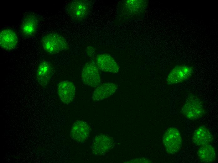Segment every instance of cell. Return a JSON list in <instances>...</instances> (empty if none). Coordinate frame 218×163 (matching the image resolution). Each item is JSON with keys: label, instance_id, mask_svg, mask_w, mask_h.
Instances as JSON below:
<instances>
[{"label": "cell", "instance_id": "9a60e30c", "mask_svg": "<svg viewBox=\"0 0 218 163\" xmlns=\"http://www.w3.org/2000/svg\"><path fill=\"white\" fill-rule=\"evenodd\" d=\"M213 139L211 132L204 126L198 127L195 130L192 137L194 143L200 146L210 144Z\"/></svg>", "mask_w": 218, "mask_h": 163}, {"label": "cell", "instance_id": "6da1fadb", "mask_svg": "<svg viewBox=\"0 0 218 163\" xmlns=\"http://www.w3.org/2000/svg\"><path fill=\"white\" fill-rule=\"evenodd\" d=\"M181 112L187 118L194 120L203 116L205 110L202 100L196 96L190 95L183 105Z\"/></svg>", "mask_w": 218, "mask_h": 163}, {"label": "cell", "instance_id": "4fadbf2b", "mask_svg": "<svg viewBox=\"0 0 218 163\" xmlns=\"http://www.w3.org/2000/svg\"><path fill=\"white\" fill-rule=\"evenodd\" d=\"M39 24L37 17L33 14L27 15L23 19L20 26L22 35L26 37L34 35L36 32Z\"/></svg>", "mask_w": 218, "mask_h": 163}, {"label": "cell", "instance_id": "5bb4252c", "mask_svg": "<svg viewBox=\"0 0 218 163\" xmlns=\"http://www.w3.org/2000/svg\"><path fill=\"white\" fill-rule=\"evenodd\" d=\"M18 42L17 36L13 30L5 29L0 33V45L6 50H10L15 48Z\"/></svg>", "mask_w": 218, "mask_h": 163}, {"label": "cell", "instance_id": "ac0fdd59", "mask_svg": "<svg viewBox=\"0 0 218 163\" xmlns=\"http://www.w3.org/2000/svg\"><path fill=\"white\" fill-rule=\"evenodd\" d=\"M86 52L89 57H92L94 55L95 50L93 47L89 46L86 49Z\"/></svg>", "mask_w": 218, "mask_h": 163}, {"label": "cell", "instance_id": "9c48e42d", "mask_svg": "<svg viewBox=\"0 0 218 163\" xmlns=\"http://www.w3.org/2000/svg\"><path fill=\"white\" fill-rule=\"evenodd\" d=\"M57 89L60 99L64 104H69L74 99L76 90L72 82L66 81L61 82L59 83Z\"/></svg>", "mask_w": 218, "mask_h": 163}, {"label": "cell", "instance_id": "7c38bea8", "mask_svg": "<svg viewBox=\"0 0 218 163\" xmlns=\"http://www.w3.org/2000/svg\"><path fill=\"white\" fill-rule=\"evenodd\" d=\"M52 68L50 64L46 60L41 61L36 71V79L38 83L42 87L49 84L52 76Z\"/></svg>", "mask_w": 218, "mask_h": 163}, {"label": "cell", "instance_id": "8992f818", "mask_svg": "<svg viewBox=\"0 0 218 163\" xmlns=\"http://www.w3.org/2000/svg\"><path fill=\"white\" fill-rule=\"evenodd\" d=\"M194 68L185 65H179L174 68L169 74L167 82L173 84L181 82L189 79L192 76Z\"/></svg>", "mask_w": 218, "mask_h": 163}, {"label": "cell", "instance_id": "277c9868", "mask_svg": "<svg viewBox=\"0 0 218 163\" xmlns=\"http://www.w3.org/2000/svg\"><path fill=\"white\" fill-rule=\"evenodd\" d=\"M81 79L85 85L93 88L100 84L101 78L99 69L96 64L89 62L85 64L82 71Z\"/></svg>", "mask_w": 218, "mask_h": 163}, {"label": "cell", "instance_id": "30bf717a", "mask_svg": "<svg viewBox=\"0 0 218 163\" xmlns=\"http://www.w3.org/2000/svg\"><path fill=\"white\" fill-rule=\"evenodd\" d=\"M91 129L86 122L79 120L73 124L70 133V136L73 140L78 142H82L88 138Z\"/></svg>", "mask_w": 218, "mask_h": 163}, {"label": "cell", "instance_id": "e0dca14e", "mask_svg": "<svg viewBox=\"0 0 218 163\" xmlns=\"http://www.w3.org/2000/svg\"><path fill=\"white\" fill-rule=\"evenodd\" d=\"M144 4L143 0H127L124 3V6L127 12L137 14L143 10Z\"/></svg>", "mask_w": 218, "mask_h": 163}, {"label": "cell", "instance_id": "2e32d148", "mask_svg": "<svg viewBox=\"0 0 218 163\" xmlns=\"http://www.w3.org/2000/svg\"><path fill=\"white\" fill-rule=\"evenodd\" d=\"M197 154L200 160L206 163L212 162L216 158L215 149L210 144L200 146L198 150Z\"/></svg>", "mask_w": 218, "mask_h": 163}, {"label": "cell", "instance_id": "7a4b0ae2", "mask_svg": "<svg viewBox=\"0 0 218 163\" xmlns=\"http://www.w3.org/2000/svg\"><path fill=\"white\" fill-rule=\"evenodd\" d=\"M41 45L44 50L50 54L58 53L69 49L66 39L62 35L54 33L45 35L41 40Z\"/></svg>", "mask_w": 218, "mask_h": 163}, {"label": "cell", "instance_id": "8fae6325", "mask_svg": "<svg viewBox=\"0 0 218 163\" xmlns=\"http://www.w3.org/2000/svg\"><path fill=\"white\" fill-rule=\"evenodd\" d=\"M118 86L115 83L106 82L100 84L96 88L92 96L95 102L101 101L112 95L117 90Z\"/></svg>", "mask_w": 218, "mask_h": 163}, {"label": "cell", "instance_id": "52a82bcc", "mask_svg": "<svg viewBox=\"0 0 218 163\" xmlns=\"http://www.w3.org/2000/svg\"><path fill=\"white\" fill-rule=\"evenodd\" d=\"M114 144L110 137L104 134L99 135L93 141L91 146L92 153L96 155H104L112 148Z\"/></svg>", "mask_w": 218, "mask_h": 163}, {"label": "cell", "instance_id": "5b68a950", "mask_svg": "<svg viewBox=\"0 0 218 163\" xmlns=\"http://www.w3.org/2000/svg\"><path fill=\"white\" fill-rule=\"evenodd\" d=\"M90 3L86 1L75 0L68 5L67 11L74 21L80 22L87 16L90 11Z\"/></svg>", "mask_w": 218, "mask_h": 163}, {"label": "cell", "instance_id": "ba28073f", "mask_svg": "<svg viewBox=\"0 0 218 163\" xmlns=\"http://www.w3.org/2000/svg\"><path fill=\"white\" fill-rule=\"evenodd\" d=\"M96 61V64L99 70L103 72L117 73L119 71V66L110 55L107 54L98 55Z\"/></svg>", "mask_w": 218, "mask_h": 163}, {"label": "cell", "instance_id": "3957f363", "mask_svg": "<svg viewBox=\"0 0 218 163\" xmlns=\"http://www.w3.org/2000/svg\"><path fill=\"white\" fill-rule=\"evenodd\" d=\"M163 142L167 153L171 155L177 153L182 146V138L180 133L175 128H168L163 135Z\"/></svg>", "mask_w": 218, "mask_h": 163}]
</instances>
